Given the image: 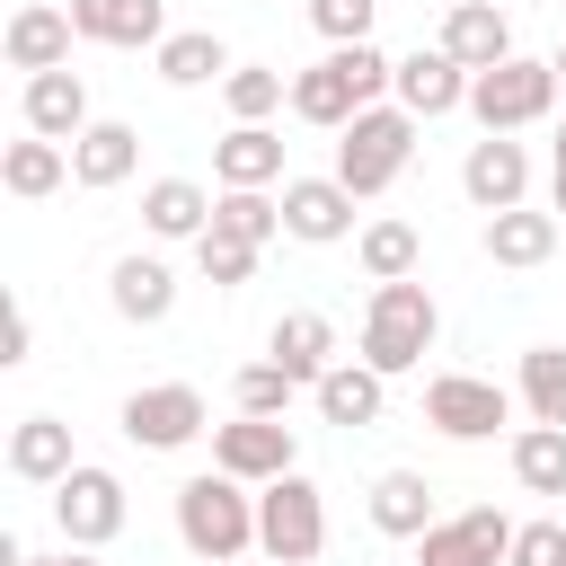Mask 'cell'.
I'll return each mask as SVG.
<instances>
[{
  "instance_id": "cell-4",
  "label": "cell",
  "mask_w": 566,
  "mask_h": 566,
  "mask_svg": "<svg viewBox=\"0 0 566 566\" xmlns=\"http://www.w3.org/2000/svg\"><path fill=\"white\" fill-rule=\"evenodd\" d=\"M327 548V495L292 469V478H274V486H256V557H274V566H310Z\"/></svg>"
},
{
  "instance_id": "cell-44",
  "label": "cell",
  "mask_w": 566,
  "mask_h": 566,
  "mask_svg": "<svg viewBox=\"0 0 566 566\" xmlns=\"http://www.w3.org/2000/svg\"><path fill=\"white\" fill-rule=\"evenodd\" d=\"M195 566H221V557H195Z\"/></svg>"
},
{
  "instance_id": "cell-40",
  "label": "cell",
  "mask_w": 566,
  "mask_h": 566,
  "mask_svg": "<svg viewBox=\"0 0 566 566\" xmlns=\"http://www.w3.org/2000/svg\"><path fill=\"white\" fill-rule=\"evenodd\" d=\"M27 566H97V548H62V557H27Z\"/></svg>"
},
{
  "instance_id": "cell-45",
  "label": "cell",
  "mask_w": 566,
  "mask_h": 566,
  "mask_svg": "<svg viewBox=\"0 0 566 566\" xmlns=\"http://www.w3.org/2000/svg\"><path fill=\"white\" fill-rule=\"evenodd\" d=\"M265 566H274V557H265Z\"/></svg>"
},
{
  "instance_id": "cell-38",
  "label": "cell",
  "mask_w": 566,
  "mask_h": 566,
  "mask_svg": "<svg viewBox=\"0 0 566 566\" xmlns=\"http://www.w3.org/2000/svg\"><path fill=\"white\" fill-rule=\"evenodd\" d=\"M504 566H566V513H548V522H522Z\"/></svg>"
},
{
  "instance_id": "cell-28",
  "label": "cell",
  "mask_w": 566,
  "mask_h": 566,
  "mask_svg": "<svg viewBox=\"0 0 566 566\" xmlns=\"http://www.w3.org/2000/svg\"><path fill=\"white\" fill-rule=\"evenodd\" d=\"M150 62H159V80H168V88H203V80H230V71H239V62H230V44H221L212 27H186V35H168Z\"/></svg>"
},
{
  "instance_id": "cell-39",
  "label": "cell",
  "mask_w": 566,
  "mask_h": 566,
  "mask_svg": "<svg viewBox=\"0 0 566 566\" xmlns=\"http://www.w3.org/2000/svg\"><path fill=\"white\" fill-rule=\"evenodd\" d=\"M35 354V318H27V301H9V354L0 363H27Z\"/></svg>"
},
{
  "instance_id": "cell-21",
  "label": "cell",
  "mask_w": 566,
  "mask_h": 566,
  "mask_svg": "<svg viewBox=\"0 0 566 566\" xmlns=\"http://www.w3.org/2000/svg\"><path fill=\"white\" fill-rule=\"evenodd\" d=\"M212 177L274 195V186H283V133H274V124H230V133L212 142Z\"/></svg>"
},
{
  "instance_id": "cell-23",
  "label": "cell",
  "mask_w": 566,
  "mask_h": 566,
  "mask_svg": "<svg viewBox=\"0 0 566 566\" xmlns=\"http://www.w3.org/2000/svg\"><path fill=\"white\" fill-rule=\"evenodd\" d=\"M442 513H433V478L424 469H380L371 478V531L380 539H424Z\"/></svg>"
},
{
  "instance_id": "cell-6",
  "label": "cell",
  "mask_w": 566,
  "mask_h": 566,
  "mask_svg": "<svg viewBox=\"0 0 566 566\" xmlns=\"http://www.w3.org/2000/svg\"><path fill=\"white\" fill-rule=\"evenodd\" d=\"M424 424L451 433V442H495L513 424V389L486 380V371H433L424 380Z\"/></svg>"
},
{
  "instance_id": "cell-5",
  "label": "cell",
  "mask_w": 566,
  "mask_h": 566,
  "mask_svg": "<svg viewBox=\"0 0 566 566\" xmlns=\"http://www.w3.org/2000/svg\"><path fill=\"white\" fill-rule=\"evenodd\" d=\"M548 106H557V71L531 62V53H513V62L469 80V115L486 133H531V124H548Z\"/></svg>"
},
{
  "instance_id": "cell-22",
  "label": "cell",
  "mask_w": 566,
  "mask_h": 566,
  "mask_svg": "<svg viewBox=\"0 0 566 566\" xmlns=\"http://www.w3.org/2000/svg\"><path fill=\"white\" fill-rule=\"evenodd\" d=\"M106 301H115V318H133V327H159L168 310H177V274H168V256H115V274H106Z\"/></svg>"
},
{
  "instance_id": "cell-9",
  "label": "cell",
  "mask_w": 566,
  "mask_h": 566,
  "mask_svg": "<svg viewBox=\"0 0 566 566\" xmlns=\"http://www.w3.org/2000/svg\"><path fill=\"white\" fill-rule=\"evenodd\" d=\"M212 469H230L239 486H274L301 469V442L283 416H230V424H212Z\"/></svg>"
},
{
  "instance_id": "cell-1",
  "label": "cell",
  "mask_w": 566,
  "mask_h": 566,
  "mask_svg": "<svg viewBox=\"0 0 566 566\" xmlns=\"http://www.w3.org/2000/svg\"><path fill=\"white\" fill-rule=\"evenodd\" d=\"M416 133H424V124H416L398 97H389V106H363V115L336 133V168H327V177H336L354 203H371V195H389V186L407 177V159H416Z\"/></svg>"
},
{
  "instance_id": "cell-37",
  "label": "cell",
  "mask_w": 566,
  "mask_h": 566,
  "mask_svg": "<svg viewBox=\"0 0 566 566\" xmlns=\"http://www.w3.org/2000/svg\"><path fill=\"white\" fill-rule=\"evenodd\" d=\"M371 18H380V0H310V27L327 35V53L336 44H371Z\"/></svg>"
},
{
  "instance_id": "cell-12",
  "label": "cell",
  "mask_w": 566,
  "mask_h": 566,
  "mask_svg": "<svg viewBox=\"0 0 566 566\" xmlns=\"http://www.w3.org/2000/svg\"><path fill=\"white\" fill-rule=\"evenodd\" d=\"M283 239H301V248L363 239V221H354V195H345L336 177H283Z\"/></svg>"
},
{
  "instance_id": "cell-34",
  "label": "cell",
  "mask_w": 566,
  "mask_h": 566,
  "mask_svg": "<svg viewBox=\"0 0 566 566\" xmlns=\"http://www.w3.org/2000/svg\"><path fill=\"white\" fill-rule=\"evenodd\" d=\"M354 256H363V274H371V283H407V274H416V256H424V239H416V221H363Z\"/></svg>"
},
{
  "instance_id": "cell-27",
  "label": "cell",
  "mask_w": 566,
  "mask_h": 566,
  "mask_svg": "<svg viewBox=\"0 0 566 566\" xmlns=\"http://www.w3.org/2000/svg\"><path fill=\"white\" fill-rule=\"evenodd\" d=\"M142 230L150 239H203L212 230V195L195 177H150L142 186Z\"/></svg>"
},
{
  "instance_id": "cell-8",
  "label": "cell",
  "mask_w": 566,
  "mask_h": 566,
  "mask_svg": "<svg viewBox=\"0 0 566 566\" xmlns=\"http://www.w3.org/2000/svg\"><path fill=\"white\" fill-rule=\"evenodd\" d=\"M53 522H62V548H106V539L133 522L124 478H115V469H97V460H80V469L53 486Z\"/></svg>"
},
{
  "instance_id": "cell-36",
  "label": "cell",
  "mask_w": 566,
  "mask_h": 566,
  "mask_svg": "<svg viewBox=\"0 0 566 566\" xmlns=\"http://www.w3.org/2000/svg\"><path fill=\"white\" fill-rule=\"evenodd\" d=\"M256 256H265V248H248V239H221V230H203V239H195V265H203V283H221V292L256 283Z\"/></svg>"
},
{
  "instance_id": "cell-30",
  "label": "cell",
  "mask_w": 566,
  "mask_h": 566,
  "mask_svg": "<svg viewBox=\"0 0 566 566\" xmlns=\"http://www.w3.org/2000/svg\"><path fill=\"white\" fill-rule=\"evenodd\" d=\"M221 106H230V124H274V115L292 106V71H274V62H239V71L221 80Z\"/></svg>"
},
{
  "instance_id": "cell-19",
  "label": "cell",
  "mask_w": 566,
  "mask_h": 566,
  "mask_svg": "<svg viewBox=\"0 0 566 566\" xmlns=\"http://www.w3.org/2000/svg\"><path fill=\"white\" fill-rule=\"evenodd\" d=\"M142 168V133L124 124V115H97L80 142H71V186H88V195H106V186H124Z\"/></svg>"
},
{
  "instance_id": "cell-31",
  "label": "cell",
  "mask_w": 566,
  "mask_h": 566,
  "mask_svg": "<svg viewBox=\"0 0 566 566\" xmlns=\"http://www.w3.org/2000/svg\"><path fill=\"white\" fill-rule=\"evenodd\" d=\"M513 486L522 495H566V424H522L513 433Z\"/></svg>"
},
{
  "instance_id": "cell-25",
  "label": "cell",
  "mask_w": 566,
  "mask_h": 566,
  "mask_svg": "<svg viewBox=\"0 0 566 566\" xmlns=\"http://www.w3.org/2000/svg\"><path fill=\"white\" fill-rule=\"evenodd\" d=\"M310 407H318V424H345V433H363V424H380V407H389V380H380L371 363H336V371L310 389Z\"/></svg>"
},
{
  "instance_id": "cell-3",
  "label": "cell",
  "mask_w": 566,
  "mask_h": 566,
  "mask_svg": "<svg viewBox=\"0 0 566 566\" xmlns=\"http://www.w3.org/2000/svg\"><path fill=\"white\" fill-rule=\"evenodd\" d=\"M177 539H186V557L239 566V557L256 548V486H239L230 469L186 478V486H177Z\"/></svg>"
},
{
  "instance_id": "cell-13",
  "label": "cell",
  "mask_w": 566,
  "mask_h": 566,
  "mask_svg": "<svg viewBox=\"0 0 566 566\" xmlns=\"http://www.w3.org/2000/svg\"><path fill=\"white\" fill-rule=\"evenodd\" d=\"M71 9H53V0H18L9 9V27H0V53H9V71H71Z\"/></svg>"
},
{
  "instance_id": "cell-16",
  "label": "cell",
  "mask_w": 566,
  "mask_h": 566,
  "mask_svg": "<svg viewBox=\"0 0 566 566\" xmlns=\"http://www.w3.org/2000/svg\"><path fill=\"white\" fill-rule=\"evenodd\" d=\"M416 124H433V115H451V106H469V71L442 53V44H416L407 62H398V88H389Z\"/></svg>"
},
{
  "instance_id": "cell-26",
  "label": "cell",
  "mask_w": 566,
  "mask_h": 566,
  "mask_svg": "<svg viewBox=\"0 0 566 566\" xmlns=\"http://www.w3.org/2000/svg\"><path fill=\"white\" fill-rule=\"evenodd\" d=\"M80 460H71V424L62 416H18L9 424V478H27V486H62Z\"/></svg>"
},
{
  "instance_id": "cell-7",
  "label": "cell",
  "mask_w": 566,
  "mask_h": 566,
  "mask_svg": "<svg viewBox=\"0 0 566 566\" xmlns=\"http://www.w3.org/2000/svg\"><path fill=\"white\" fill-rule=\"evenodd\" d=\"M115 424H124V442H142V451H186L195 433H212V407H203L195 380H150V389L124 398Z\"/></svg>"
},
{
  "instance_id": "cell-15",
  "label": "cell",
  "mask_w": 566,
  "mask_h": 566,
  "mask_svg": "<svg viewBox=\"0 0 566 566\" xmlns=\"http://www.w3.org/2000/svg\"><path fill=\"white\" fill-rule=\"evenodd\" d=\"M18 115H27V133H44V142H80L97 115H88V80L80 71H35L27 88H18Z\"/></svg>"
},
{
  "instance_id": "cell-14",
  "label": "cell",
  "mask_w": 566,
  "mask_h": 566,
  "mask_svg": "<svg viewBox=\"0 0 566 566\" xmlns=\"http://www.w3.org/2000/svg\"><path fill=\"white\" fill-rule=\"evenodd\" d=\"M433 44H442V53H451V62H460V71L478 80V71L513 62V18H504L495 0H451V9H442V35H433Z\"/></svg>"
},
{
  "instance_id": "cell-11",
  "label": "cell",
  "mask_w": 566,
  "mask_h": 566,
  "mask_svg": "<svg viewBox=\"0 0 566 566\" xmlns=\"http://www.w3.org/2000/svg\"><path fill=\"white\" fill-rule=\"evenodd\" d=\"M460 195H469L478 212H513V203H531V150H522L513 133L469 142V159H460Z\"/></svg>"
},
{
  "instance_id": "cell-20",
  "label": "cell",
  "mask_w": 566,
  "mask_h": 566,
  "mask_svg": "<svg viewBox=\"0 0 566 566\" xmlns=\"http://www.w3.org/2000/svg\"><path fill=\"white\" fill-rule=\"evenodd\" d=\"M292 115H301V124H318V133H345V124L363 115V88H354L345 53H327V62L292 71Z\"/></svg>"
},
{
  "instance_id": "cell-43",
  "label": "cell",
  "mask_w": 566,
  "mask_h": 566,
  "mask_svg": "<svg viewBox=\"0 0 566 566\" xmlns=\"http://www.w3.org/2000/svg\"><path fill=\"white\" fill-rule=\"evenodd\" d=\"M557 212H566V177H557Z\"/></svg>"
},
{
  "instance_id": "cell-33",
  "label": "cell",
  "mask_w": 566,
  "mask_h": 566,
  "mask_svg": "<svg viewBox=\"0 0 566 566\" xmlns=\"http://www.w3.org/2000/svg\"><path fill=\"white\" fill-rule=\"evenodd\" d=\"M212 230H221V239H248V248H265V239L283 230V195H256V186H221V195H212Z\"/></svg>"
},
{
  "instance_id": "cell-35",
  "label": "cell",
  "mask_w": 566,
  "mask_h": 566,
  "mask_svg": "<svg viewBox=\"0 0 566 566\" xmlns=\"http://www.w3.org/2000/svg\"><path fill=\"white\" fill-rule=\"evenodd\" d=\"M292 398H301V380L283 363H239V380H230V407L239 416H292Z\"/></svg>"
},
{
  "instance_id": "cell-41",
  "label": "cell",
  "mask_w": 566,
  "mask_h": 566,
  "mask_svg": "<svg viewBox=\"0 0 566 566\" xmlns=\"http://www.w3.org/2000/svg\"><path fill=\"white\" fill-rule=\"evenodd\" d=\"M548 71H557V88H566V44H557V53H548Z\"/></svg>"
},
{
  "instance_id": "cell-29",
  "label": "cell",
  "mask_w": 566,
  "mask_h": 566,
  "mask_svg": "<svg viewBox=\"0 0 566 566\" xmlns=\"http://www.w3.org/2000/svg\"><path fill=\"white\" fill-rule=\"evenodd\" d=\"M62 177H71V150H62V142H44V133H27V142H9V150H0V186H9L18 203H44Z\"/></svg>"
},
{
  "instance_id": "cell-2",
  "label": "cell",
  "mask_w": 566,
  "mask_h": 566,
  "mask_svg": "<svg viewBox=\"0 0 566 566\" xmlns=\"http://www.w3.org/2000/svg\"><path fill=\"white\" fill-rule=\"evenodd\" d=\"M433 336H442V310H433V292L416 274L407 283H371V301H363V354L354 363H371L380 380H398V371H416L433 354Z\"/></svg>"
},
{
  "instance_id": "cell-32",
  "label": "cell",
  "mask_w": 566,
  "mask_h": 566,
  "mask_svg": "<svg viewBox=\"0 0 566 566\" xmlns=\"http://www.w3.org/2000/svg\"><path fill=\"white\" fill-rule=\"evenodd\" d=\"M513 398L531 407V424H566V345H531L513 371Z\"/></svg>"
},
{
  "instance_id": "cell-24",
  "label": "cell",
  "mask_w": 566,
  "mask_h": 566,
  "mask_svg": "<svg viewBox=\"0 0 566 566\" xmlns=\"http://www.w3.org/2000/svg\"><path fill=\"white\" fill-rule=\"evenodd\" d=\"M478 248H486L495 265L531 274V265H548V256H557V212H531V203H513V212H486Z\"/></svg>"
},
{
  "instance_id": "cell-42",
  "label": "cell",
  "mask_w": 566,
  "mask_h": 566,
  "mask_svg": "<svg viewBox=\"0 0 566 566\" xmlns=\"http://www.w3.org/2000/svg\"><path fill=\"white\" fill-rule=\"evenodd\" d=\"M557 177H566V124H557Z\"/></svg>"
},
{
  "instance_id": "cell-10",
  "label": "cell",
  "mask_w": 566,
  "mask_h": 566,
  "mask_svg": "<svg viewBox=\"0 0 566 566\" xmlns=\"http://www.w3.org/2000/svg\"><path fill=\"white\" fill-rule=\"evenodd\" d=\"M513 513H495V504H469V513H442L424 539H416V566H504L513 557Z\"/></svg>"
},
{
  "instance_id": "cell-17",
  "label": "cell",
  "mask_w": 566,
  "mask_h": 566,
  "mask_svg": "<svg viewBox=\"0 0 566 566\" xmlns=\"http://www.w3.org/2000/svg\"><path fill=\"white\" fill-rule=\"evenodd\" d=\"M265 363H283L301 389H318V380H327L345 354H336V327H327L318 310H283V318L265 327Z\"/></svg>"
},
{
  "instance_id": "cell-18",
  "label": "cell",
  "mask_w": 566,
  "mask_h": 566,
  "mask_svg": "<svg viewBox=\"0 0 566 566\" xmlns=\"http://www.w3.org/2000/svg\"><path fill=\"white\" fill-rule=\"evenodd\" d=\"M71 27H80V44H168V0H71Z\"/></svg>"
}]
</instances>
